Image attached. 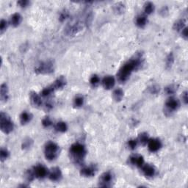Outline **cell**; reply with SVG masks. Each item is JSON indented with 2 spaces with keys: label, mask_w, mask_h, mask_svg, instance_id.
I'll return each mask as SVG.
<instances>
[{
  "label": "cell",
  "mask_w": 188,
  "mask_h": 188,
  "mask_svg": "<svg viewBox=\"0 0 188 188\" xmlns=\"http://www.w3.org/2000/svg\"><path fill=\"white\" fill-rule=\"evenodd\" d=\"M7 27V22L5 19H2L1 22H0V31H1V34L5 32Z\"/></svg>",
  "instance_id": "39"
},
{
  "label": "cell",
  "mask_w": 188,
  "mask_h": 188,
  "mask_svg": "<svg viewBox=\"0 0 188 188\" xmlns=\"http://www.w3.org/2000/svg\"><path fill=\"white\" fill-rule=\"evenodd\" d=\"M148 148L151 152H156L161 148L162 143L157 138L149 139L148 142Z\"/></svg>",
  "instance_id": "10"
},
{
  "label": "cell",
  "mask_w": 188,
  "mask_h": 188,
  "mask_svg": "<svg viewBox=\"0 0 188 188\" xmlns=\"http://www.w3.org/2000/svg\"><path fill=\"white\" fill-rule=\"evenodd\" d=\"M113 11L116 14H122L125 11V5L122 2H117L113 5Z\"/></svg>",
  "instance_id": "24"
},
{
  "label": "cell",
  "mask_w": 188,
  "mask_h": 188,
  "mask_svg": "<svg viewBox=\"0 0 188 188\" xmlns=\"http://www.w3.org/2000/svg\"><path fill=\"white\" fill-rule=\"evenodd\" d=\"M179 106L180 103L179 100L174 97H170L165 102V113L170 114L173 112L177 110Z\"/></svg>",
  "instance_id": "7"
},
{
  "label": "cell",
  "mask_w": 188,
  "mask_h": 188,
  "mask_svg": "<svg viewBox=\"0 0 188 188\" xmlns=\"http://www.w3.org/2000/svg\"><path fill=\"white\" fill-rule=\"evenodd\" d=\"M33 171H34L35 178L39 179H44L49 174L48 169L44 165L41 164H37L36 166H35L33 168Z\"/></svg>",
  "instance_id": "9"
},
{
  "label": "cell",
  "mask_w": 188,
  "mask_h": 188,
  "mask_svg": "<svg viewBox=\"0 0 188 188\" xmlns=\"http://www.w3.org/2000/svg\"><path fill=\"white\" fill-rule=\"evenodd\" d=\"M129 162L136 167L142 168L144 164V159L141 155H133L129 158Z\"/></svg>",
  "instance_id": "15"
},
{
  "label": "cell",
  "mask_w": 188,
  "mask_h": 188,
  "mask_svg": "<svg viewBox=\"0 0 188 188\" xmlns=\"http://www.w3.org/2000/svg\"><path fill=\"white\" fill-rule=\"evenodd\" d=\"M68 18H69V13L67 11H63L60 13V16H59V20H60V22H63Z\"/></svg>",
  "instance_id": "35"
},
{
  "label": "cell",
  "mask_w": 188,
  "mask_h": 188,
  "mask_svg": "<svg viewBox=\"0 0 188 188\" xmlns=\"http://www.w3.org/2000/svg\"><path fill=\"white\" fill-rule=\"evenodd\" d=\"M52 121L49 117H45L42 120V125L46 128L51 126L52 125Z\"/></svg>",
  "instance_id": "37"
},
{
  "label": "cell",
  "mask_w": 188,
  "mask_h": 188,
  "mask_svg": "<svg viewBox=\"0 0 188 188\" xmlns=\"http://www.w3.org/2000/svg\"><path fill=\"white\" fill-rule=\"evenodd\" d=\"M9 156L10 152L7 148H1V151H0V160H1L2 162L7 160L9 157Z\"/></svg>",
  "instance_id": "31"
},
{
  "label": "cell",
  "mask_w": 188,
  "mask_h": 188,
  "mask_svg": "<svg viewBox=\"0 0 188 188\" xmlns=\"http://www.w3.org/2000/svg\"><path fill=\"white\" fill-rule=\"evenodd\" d=\"M154 11V5L152 2H146L144 5V12L147 15L152 14Z\"/></svg>",
  "instance_id": "28"
},
{
  "label": "cell",
  "mask_w": 188,
  "mask_h": 188,
  "mask_svg": "<svg viewBox=\"0 0 188 188\" xmlns=\"http://www.w3.org/2000/svg\"><path fill=\"white\" fill-rule=\"evenodd\" d=\"M138 140H136V139H131V140H129L128 141V143H127V145H128V147L130 148V149L134 150L136 148L137 146H138Z\"/></svg>",
  "instance_id": "34"
},
{
  "label": "cell",
  "mask_w": 188,
  "mask_h": 188,
  "mask_svg": "<svg viewBox=\"0 0 188 188\" xmlns=\"http://www.w3.org/2000/svg\"><path fill=\"white\" fill-rule=\"evenodd\" d=\"M48 176L51 181L58 182L60 181L62 178V172L58 167H54L52 168L50 171H49Z\"/></svg>",
  "instance_id": "11"
},
{
  "label": "cell",
  "mask_w": 188,
  "mask_h": 188,
  "mask_svg": "<svg viewBox=\"0 0 188 188\" xmlns=\"http://www.w3.org/2000/svg\"><path fill=\"white\" fill-rule=\"evenodd\" d=\"M29 97H30L31 104H32L35 107H40L42 106V100H41L40 96H39L36 92H30V93H29Z\"/></svg>",
  "instance_id": "12"
},
{
  "label": "cell",
  "mask_w": 188,
  "mask_h": 188,
  "mask_svg": "<svg viewBox=\"0 0 188 188\" xmlns=\"http://www.w3.org/2000/svg\"><path fill=\"white\" fill-rule=\"evenodd\" d=\"M85 24L82 23L80 21H74L68 24L65 28L64 32L67 36H74L76 34H78L80 31L82 30L84 25Z\"/></svg>",
  "instance_id": "6"
},
{
  "label": "cell",
  "mask_w": 188,
  "mask_h": 188,
  "mask_svg": "<svg viewBox=\"0 0 188 188\" xmlns=\"http://www.w3.org/2000/svg\"><path fill=\"white\" fill-rule=\"evenodd\" d=\"M32 115L30 113H27V112L24 111L21 113L20 115V122L22 125H25L29 122H30V121L32 120Z\"/></svg>",
  "instance_id": "20"
},
{
  "label": "cell",
  "mask_w": 188,
  "mask_h": 188,
  "mask_svg": "<svg viewBox=\"0 0 188 188\" xmlns=\"http://www.w3.org/2000/svg\"><path fill=\"white\" fill-rule=\"evenodd\" d=\"M33 143L32 140H31L30 138H26L24 139V140H23L22 143V148L23 149H27V148H30L32 146Z\"/></svg>",
  "instance_id": "33"
},
{
  "label": "cell",
  "mask_w": 188,
  "mask_h": 188,
  "mask_svg": "<svg viewBox=\"0 0 188 188\" xmlns=\"http://www.w3.org/2000/svg\"><path fill=\"white\" fill-rule=\"evenodd\" d=\"M54 88L52 87V85H50L49 86V87L44 88V89L42 90V91H41V94L43 97H49L54 93Z\"/></svg>",
  "instance_id": "27"
},
{
  "label": "cell",
  "mask_w": 188,
  "mask_h": 188,
  "mask_svg": "<svg viewBox=\"0 0 188 188\" xmlns=\"http://www.w3.org/2000/svg\"><path fill=\"white\" fill-rule=\"evenodd\" d=\"M96 173V168L93 166H88V167H85L80 170V174L85 177H92L95 175Z\"/></svg>",
  "instance_id": "18"
},
{
  "label": "cell",
  "mask_w": 188,
  "mask_h": 188,
  "mask_svg": "<svg viewBox=\"0 0 188 188\" xmlns=\"http://www.w3.org/2000/svg\"><path fill=\"white\" fill-rule=\"evenodd\" d=\"M149 90H150L151 93L156 94V93H157L159 91H160V88L156 85H153L151 87V88H149Z\"/></svg>",
  "instance_id": "41"
},
{
  "label": "cell",
  "mask_w": 188,
  "mask_h": 188,
  "mask_svg": "<svg viewBox=\"0 0 188 188\" xmlns=\"http://www.w3.org/2000/svg\"><path fill=\"white\" fill-rule=\"evenodd\" d=\"M90 83H91V85L93 86V87H96L100 83L99 76L96 75V74H94V75L91 76V79H90Z\"/></svg>",
  "instance_id": "32"
},
{
  "label": "cell",
  "mask_w": 188,
  "mask_h": 188,
  "mask_svg": "<svg viewBox=\"0 0 188 188\" xmlns=\"http://www.w3.org/2000/svg\"><path fill=\"white\" fill-rule=\"evenodd\" d=\"M35 178L34 171H33V169H30L28 170L26 172V179L28 182H31L32 181V180H34V179Z\"/></svg>",
  "instance_id": "36"
},
{
  "label": "cell",
  "mask_w": 188,
  "mask_h": 188,
  "mask_svg": "<svg viewBox=\"0 0 188 188\" xmlns=\"http://www.w3.org/2000/svg\"><path fill=\"white\" fill-rule=\"evenodd\" d=\"M181 34H182V36L185 39H187V37H188V32H187V27H185L181 31Z\"/></svg>",
  "instance_id": "42"
},
{
  "label": "cell",
  "mask_w": 188,
  "mask_h": 188,
  "mask_svg": "<svg viewBox=\"0 0 188 188\" xmlns=\"http://www.w3.org/2000/svg\"><path fill=\"white\" fill-rule=\"evenodd\" d=\"M55 129L59 132H66L68 129L67 124L65 122H62V121H60V122L56 123Z\"/></svg>",
  "instance_id": "26"
},
{
  "label": "cell",
  "mask_w": 188,
  "mask_h": 188,
  "mask_svg": "<svg viewBox=\"0 0 188 188\" xmlns=\"http://www.w3.org/2000/svg\"><path fill=\"white\" fill-rule=\"evenodd\" d=\"M164 92H165L168 95H172V94H174L176 92V87L173 85H168V87L164 88Z\"/></svg>",
  "instance_id": "38"
},
{
  "label": "cell",
  "mask_w": 188,
  "mask_h": 188,
  "mask_svg": "<svg viewBox=\"0 0 188 188\" xmlns=\"http://www.w3.org/2000/svg\"><path fill=\"white\" fill-rule=\"evenodd\" d=\"M142 171L143 174L147 177H153L155 175V168L153 167L152 165H151L149 164H143L142 166Z\"/></svg>",
  "instance_id": "17"
},
{
  "label": "cell",
  "mask_w": 188,
  "mask_h": 188,
  "mask_svg": "<svg viewBox=\"0 0 188 188\" xmlns=\"http://www.w3.org/2000/svg\"><path fill=\"white\" fill-rule=\"evenodd\" d=\"M0 129L5 134H10L14 129V124L11 118L4 112L0 113Z\"/></svg>",
  "instance_id": "3"
},
{
  "label": "cell",
  "mask_w": 188,
  "mask_h": 188,
  "mask_svg": "<svg viewBox=\"0 0 188 188\" xmlns=\"http://www.w3.org/2000/svg\"><path fill=\"white\" fill-rule=\"evenodd\" d=\"M54 71V64L52 60L39 62L35 68V72L38 74H49Z\"/></svg>",
  "instance_id": "5"
},
{
  "label": "cell",
  "mask_w": 188,
  "mask_h": 188,
  "mask_svg": "<svg viewBox=\"0 0 188 188\" xmlns=\"http://www.w3.org/2000/svg\"><path fill=\"white\" fill-rule=\"evenodd\" d=\"M21 21H22V16L18 13H15L12 15L11 19H10V23L11 24L12 26L15 27L19 26L21 23Z\"/></svg>",
  "instance_id": "19"
},
{
  "label": "cell",
  "mask_w": 188,
  "mask_h": 188,
  "mask_svg": "<svg viewBox=\"0 0 188 188\" xmlns=\"http://www.w3.org/2000/svg\"><path fill=\"white\" fill-rule=\"evenodd\" d=\"M70 154L72 160L75 163H82L86 155L85 147L79 143H75L70 146Z\"/></svg>",
  "instance_id": "2"
},
{
  "label": "cell",
  "mask_w": 188,
  "mask_h": 188,
  "mask_svg": "<svg viewBox=\"0 0 188 188\" xmlns=\"http://www.w3.org/2000/svg\"><path fill=\"white\" fill-rule=\"evenodd\" d=\"M17 4L19 5V7H22V8H25V7H27L30 4V2L29 1H27V0H21V1L18 2Z\"/></svg>",
  "instance_id": "40"
},
{
  "label": "cell",
  "mask_w": 188,
  "mask_h": 188,
  "mask_svg": "<svg viewBox=\"0 0 188 188\" xmlns=\"http://www.w3.org/2000/svg\"><path fill=\"white\" fill-rule=\"evenodd\" d=\"M115 79L113 76H107L102 79L103 87L107 90L112 89L115 86Z\"/></svg>",
  "instance_id": "13"
},
{
  "label": "cell",
  "mask_w": 188,
  "mask_h": 188,
  "mask_svg": "<svg viewBox=\"0 0 188 188\" xmlns=\"http://www.w3.org/2000/svg\"><path fill=\"white\" fill-rule=\"evenodd\" d=\"M113 181V173L109 171L105 172L102 175L100 176L99 179V185L101 187H110L112 182Z\"/></svg>",
  "instance_id": "8"
},
{
  "label": "cell",
  "mask_w": 188,
  "mask_h": 188,
  "mask_svg": "<svg viewBox=\"0 0 188 188\" xmlns=\"http://www.w3.org/2000/svg\"><path fill=\"white\" fill-rule=\"evenodd\" d=\"M66 79L64 77V76H60L55 81L53 82V84L52 85V87L54 88V91L56 90H60L63 88L66 85Z\"/></svg>",
  "instance_id": "16"
},
{
  "label": "cell",
  "mask_w": 188,
  "mask_h": 188,
  "mask_svg": "<svg viewBox=\"0 0 188 188\" xmlns=\"http://www.w3.org/2000/svg\"><path fill=\"white\" fill-rule=\"evenodd\" d=\"M186 21L185 19H179V20L176 21L173 24V29L174 30L177 31V32H181V31L185 27Z\"/></svg>",
  "instance_id": "22"
},
{
  "label": "cell",
  "mask_w": 188,
  "mask_h": 188,
  "mask_svg": "<svg viewBox=\"0 0 188 188\" xmlns=\"http://www.w3.org/2000/svg\"><path fill=\"white\" fill-rule=\"evenodd\" d=\"M149 139L150 138L149 137H148V135L147 134L146 132H143L139 135L138 141L140 142V143L142 145V146H146V145L148 143Z\"/></svg>",
  "instance_id": "25"
},
{
  "label": "cell",
  "mask_w": 188,
  "mask_h": 188,
  "mask_svg": "<svg viewBox=\"0 0 188 188\" xmlns=\"http://www.w3.org/2000/svg\"><path fill=\"white\" fill-rule=\"evenodd\" d=\"M45 108H46L47 110H49V109H52L53 108V104L52 103V101H49L45 104Z\"/></svg>",
  "instance_id": "43"
},
{
  "label": "cell",
  "mask_w": 188,
  "mask_h": 188,
  "mask_svg": "<svg viewBox=\"0 0 188 188\" xmlns=\"http://www.w3.org/2000/svg\"><path fill=\"white\" fill-rule=\"evenodd\" d=\"M59 154V146L55 143L48 142L45 146L44 155L46 160L52 161L58 157Z\"/></svg>",
  "instance_id": "4"
},
{
  "label": "cell",
  "mask_w": 188,
  "mask_h": 188,
  "mask_svg": "<svg viewBox=\"0 0 188 188\" xmlns=\"http://www.w3.org/2000/svg\"><path fill=\"white\" fill-rule=\"evenodd\" d=\"M143 62V57L142 53H136L134 57L129 60L126 63L120 68L118 72V79L120 82H125L128 80L134 70H138Z\"/></svg>",
  "instance_id": "1"
},
{
  "label": "cell",
  "mask_w": 188,
  "mask_h": 188,
  "mask_svg": "<svg viewBox=\"0 0 188 188\" xmlns=\"http://www.w3.org/2000/svg\"><path fill=\"white\" fill-rule=\"evenodd\" d=\"M174 62V57L173 53L170 52L166 58V67L167 68H170L172 67Z\"/></svg>",
  "instance_id": "30"
},
{
  "label": "cell",
  "mask_w": 188,
  "mask_h": 188,
  "mask_svg": "<svg viewBox=\"0 0 188 188\" xmlns=\"http://www.w3.org/2000/svg\"><path fill=\"white\" fill-rule=\"evenodd\" d=\"M0 99L2 102H6L9 99V90L6 83L2 84L0 87Z\"/></svg>",
  "instance_id": "14"
},
{
  "label": "cell",
  "mask_w": 188,
  "mask_h": 188,
  "mask_svg": "<svg viewBox=\"0 0 188 188\" xmlns=\"http://www.w3.org/2000/svg\"><path fill=\"white\" fill-rule=\"evenodd\" d=\"M147 21H148V20H147L146 15H140L136 19V24L138 27L143 28V27H144L146 25Z\"/></svg>",
  "instance_id": "23"
},
{
  "label": "cell",
  "mask_w": 188,
  "mask_h": 188,
  "mask_svg": "<svg viewBox=\"0 0 188 188\" xmlns=\"http://www.w3.org/2000/svg\"><path fill=\"white\" fill-rule=\"evenodd\" d=\"M123 95H124V93H123V90L121 89V88H116V89L113 91V98L115 101L119 102V101H121V100L123 99Z\"/></svg>",
  "instance_id": "21"
},
{
  "label": "cell",
  "mask_w": 188,
  "mask_h": 188,
  "mask_svg": "<svg viewBox=\"0 0 188 188\" xmlns=\"http://www.w3.org/2000/svg\"><path fill=\"white\" fill-rule=\"evenodd\" d=\"M84 97L82 96H76L75 99L74 100V106L76 108H79V107H81L82 106H83L84 105Z\"/></svg>",
  "instance_id": "29"
},
{
  "label": "cell",
  "mask_w": 188,
  "mask_h": 188,
  "mask_svg": "<svg viewBox=\"0 0 188 188\" xmlns=\"http://www.w3.org/2000/svg\"><path fill=\"white\" fill-rule=\"evenodd\" d=\"M182 100H183V101L185 102V105H187V101H188V98H187V92L185 91L182 94Z\"/></svg>",
  "instance_id": "44"
}]
</instances>
